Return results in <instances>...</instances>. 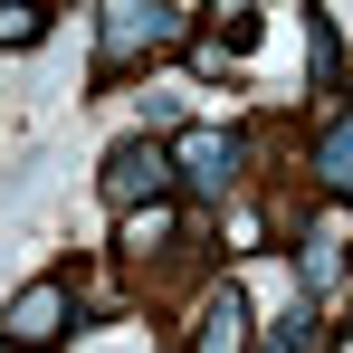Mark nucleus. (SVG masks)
I'll return each mask as SVG.
<instances>
[{
	"label": "nucleus",
	"instance_id": "f257e3e1",
	"mask_svg": "<svg viewBox=\"0 0 353 353\" xmlns=\"http://www.w3.org/2000/svg\"><path fill=\"white\" fill-rule=\"evenodd\" d=\"M143 48H181V19H172V10H143V0L105 10V86H124V67L143 58Z\"/></svg>",
	"mask_w": 353,
	"mask_h": 353
},
{
	"label": "nucleus",
	"instance_id": "f03ea898",
	"mask_svg": "<svg viewBox=\"0 0 353 353\" xmlns=\"http://www.w3.org/2000/svg\"><path fill=\"white\" fill-rule=\"evenodd\" d=\"M163 191H172V153H153V143H115V153H105V201H115L124 220L153 210Z\"/></svg>",
	"mask_w": 353,
	"mask_h": 353
},
{
	"label": "nucleus",
	"instance_id": "7ed1b4c3",
	"mask_svg": "<svg viewBox=\"0 0 353 353\" xmlns=\"http://www.w3.org/2000/svg\"><path fill=\"white\" fill-rule=\"evenodd\" d=\"M58 334H67V287L58 277H39V287L10 296V315H0V344L10 353H48Z\"/></svg>",
	"mask_w": 353,
	"mask_h": 353
},
{
	"label": "nucleus",
	"instance_id": "20e7f679",
	"mask_svg": "<svg viewBox=\"0 0 353 353\" xmlns=\"http://www.w3.org/2000/svg\"><path fill=\"white\" fill-rule=\"evenodd\" d=\"M172 172H191L201 191H230V181H239V134H220V124H181V134H172Z\"/></svg>",
	"mask_w": 353,
	"mask_h": 353
},
{
	"label": "nucleus",
	"instance_id": "39448f33",
	"mask_svg": "<svg viewBox=\"0 0 353 353\" xmlns=\"http://www.w3.org/2000/svg\"><path fill=\"white\" fill-rule=\"evenodd\" d=\"M315 181H325L334 210H353V105H334L325 134H315Z\"/></svg>",
	"mask_w": 353,
	"mask_h": 353
},
{
	"label": "nucleus",
	"instance_id": "423d86ee",
	"mask_svg": "<svg viewBox=\"0 0 353 353\" xmlns=\"http://www.w3.org/2000/svg\"><path fill=\"white\" fill-rule=\"evenodd\" d=\"M191 353H248V305H239L230 287L201 305V334H191Z\"/></svg>",
	"mask_w": 353,
	"mask_h": 353
},
{
	"label": "nucleus",
	"instance_id": "0eeeda50",
	"mask_svg": "<svg viewBox=\"0 0 353 353\" xmlns=\"http://www.w3.org/2000/svg\"><path fill=\"white\" fill-rule=\"evenodd\" d=\"M344 239H353V210H325V220H315V239H305V287H334Z\"/></svg>",
	"mask_w": 353,
	"mask_h": 353
},
{
	"label": "nucleus",
	"instance_id": "6e6552de",
	"mask_svg": "<svg viewBox=\"0 0 353 353\" xmlns=\"http://www.w3.org/2000/svg\"><path fill=\"white\" fill-rule=\"evenodd\" d=\"M305 48H315V67H325L315 86H344V39H334V19H325V10H305Z\"/></svg>",
	"mask_w": 353,
	"mask_h": 353
},
{
	"label": "nucleus",
	"instance_id": "1a4fd4ad",
	"mask_svg": "<svg viewBox=\"0 0 353 353\" xmlns=\"http://www.w3.org/2000/svg\"><path fill=\"white\" fill-rule=\"evenodd\" d=\"M172 230V210H163V201H153V210H134V220H124V248H153V239Z\"/></svg>",
	"mask_w": 353,
	"mask_h": 353
},
{
	"label": "nucleus",
	"instance_id": "9d476101",
	"mask_svg": "<svg viewBox=\"0 0 353 353\" xmlns=\"http://www.w3.org/2000/svg\"><path fill=\"white\" fill-rule=\"evenodd\" d=\"M39 29H48V19H39V10H0V48H29V39H39Z\"/></svg>",
	"mask_w": 353,
	"mask_h": 353
},
{
	"label": "nucleus",
	"instance_id": "9b49d317",
	"mask_svg": "<svg viewBox=\"0 0 353 353\" xmlns=\"http://www.w3.org/2000/svg\"><path fill=\"white\" fill-rule=\"evenodd\" d=\"M305 344H315V305H296L287 325H277V353H305Z\"/></svg>",
	"mask_w": 353,
	"mask_h": 353
},
{
	"label": "nucleus",
	"instance_id": "f8f14e48",
	"mask_svg": "<svg viewBox=\"0 0 353 353\" xmlns=\"http://www.w3.org/2000/svg\"><path fill=\"white\" fill-rule=\"evenodd\" d=\"M220 48H258V19L248 10H220Z\"/></svg>",
	"mask_w": 353,
	"mask_h": 353
},
{
	"label": "nucleus",
	"instance_id": "ddd939ff",
	"mask_svg": "<svg viewBox=\"0 0 353 353\" xmlns=\"http://www.w3.org/2000/svg\"><path fill=\"white\" fill-rule=\"evenodd\" d=\"M344 353H353V325H344Z\"/></svg>",
	"mask_w": 353,
	"mask_h": 353
},
{
	"label": "nucleus",
	"instance_id": "4468645a",
	"mask_svg": "<svg viewBox=\"0 0 353 353\" xmlns=\"http://www.w3.org/2000/svg\"><path fill=\"white\" fill-rule=\"evenodd\" d=\"M0 353H10V344H0Z\"/></svg>",
	"mask_w": 353,
	"mask_h": 353
}]
</instances>
